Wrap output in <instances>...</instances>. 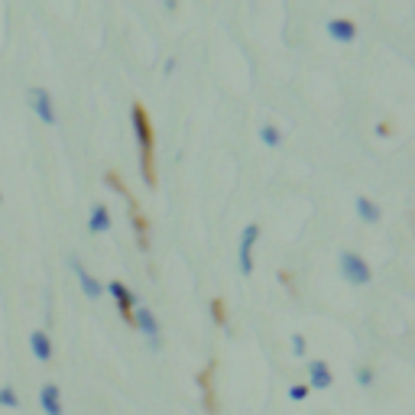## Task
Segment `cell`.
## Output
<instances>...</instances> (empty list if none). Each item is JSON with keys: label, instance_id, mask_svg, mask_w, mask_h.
Masks as SVG:
<instances>
[{"label": "cell", "instance_id": "11", "mask_svg": "<svg viewBox=\"0 0 415 415\" xmlns=\"http://www.w3.org/2000/svg\"><path fill=\"white\" fill-rule=\"evenodd\" d=\"M328 33L334 39H340V42H350V39L357 36V26H354V19H331Z\"/></svg>", "mask_w": 415, "mask_h": 415}, {"label": "cell", "instance_id": "13", "mask_svg": "<svg viewBox=\"0 0 415 415\" xmlns=\"http://www.w3.org/2000/svg\"><path fill=\"white\" fill-rule=\"evenodd\" d=\"M357 211H360V217H363V221H370V224H377V221H379V208L373 205L370 198H363V195L357 198Z\"/></svg>", "mask_w": 415, "mask_h": 415}, {"label": "cell", "instance_id": "17", "mask_svg": "<svg viewBox=\"0 0 415 415\" xmlns=\"http://www.w3.org/2000/svg\"><path fill=\"white\" fill-rule=\"evenodd\" d=\"M289 396H292L295 402H302V399L308 396V386H292V393H289Z\"/></svg>", "mask_w": 415, "mask_h": 415}, {"label": "cell", "instance_id": "6", "mask_svg": "<svg viewBox=\"0 0 415 415\" xmlns=\"http://www.w3.org/2000/svg\"><path fill=\"white\" fill-rule=\"evenodd\" d=\"M72 269H75V276H78V283H81V292L88 295V299H101V292H104V285L97 283L95 276L88 273L85 266L78 263V260H72Z\"/></svg>", "mask_w": 415, "mask_h": 415}, {"label": "cell", "instance_id": "18", "mask_svg": "<svg viewBox=\"0 0 415 415\" xmlns=\"http://www.w3.org/2000/svg\"><path fill=\"white\" fill-rule=\"evenodd\" d=\"M292 350L295 354H305V338L302 334H292Z\"/></svg>", "mask_w": 415, "mask_h": 415}, {"label": "cell", "instance_id": "12", "mask_svg": "<svg viewBox=\"0 0 415 415\" xmlns=\"http://www.w3.org/2000/svg\"><path fill=\"white\" fill-rule=\"evenodd\" d=\"M91 234H101V230H107L111 227V211L104 205H95V211H91Z\"/></svg>", "mask_w": 415, "mask_h": 415}, {"label": "cell", "instance_id": "1", "mask_svg": "<svg viewBox=\"0 0 415 415\" xmlns=\"http://www.w3.org/2000/svg\"><path fill=\"white\" fill-rule=\"evenodd\" d=\"M133 127H136V136H140V152H143V179L150 189H156V136H152V123L146 117V107L143 104H133Z\"/></svg>", "mask_w": 415, "mask_h": 415}, {"label": "cell", "instance_id": "15", "mask_svg": "<svg viewBox=\"0 0 415 415\" xmlns=\"http://www.w3.org/2000/svg\"><path fill=\"white\" fill-rule=\"evenodd\" d=\"M0 406L17 409V406H19V396H17V393H13L10 386H3V389H0Z\"/></svg>", "mask_w": 415, "mask_h": 415}, {"label": "cell", "instance_id": "7", "mask_svg": "<svg viewBox=\"0 0 415 415\" xmlns=\"http://www.w3.org/2000/svg\"><path fill=\"white\" fill-rule=\"evenodd\" d=\"M29 344H33V354H36V360H42V363H49V360H52V340H49V334L42 328H36L33 334H29Z\"/></svg>", "mask_w": 415, "mask_h": 415}, {"label": "cell", "instance_id": "16", "mask_svg": "<svg viewBox=\"0 0 415 415\" xmlns=\"http://www.w3.org/2000/svg\"><path fill=\"white\" fill-rule=\"evenodd\" d=\"M211 311H214L217 324H224V302H221V299H214V302H211Z\"/></svg>", "mask_w": 415, "mask_h": 415}, {"label": "cell", "instance_id": "5", "mask_svg": "<svg viewBox=\"0 0 415 415\" xmlns=\"http://www.w3.org/2000/svg\"><path fill=\"white\" fill-rule=\"evenodd\" d=\"M133 324H140L143 328V334H146V340H150V347H159V324H156V318H152L150 308L133 311Z\"/></svg>", "mask_w": 415, "mask_h": 415}, {"label": "cell", "instance_id": "2", "mask_svg": "<svg viewBox=\"0 0 415 415\" xmlns=\"http://www.w3.org/2000/svg\"><path fill=\"white\" fill-rule=\"evenodd\" d=\"M340 273H344V279L347 283H354V285H363V283H370V266L363 263V256H357V253H350V250H344L340 253Z\"/></svg>", "mask_w": 415, "mask_h": 415}, {"label": "cell", "instance_id": "19", "mask_svg": "<svg viewBox=\"0 0 415 415\" xmlns=\"http://www.w3.org/2000/svg\"><path fill=\"white\" fill-rule=\"evenodd\" d=\"M357 379L363 383V386H370V383H373V373H370V370L363 367V370H357Z\"/></svg>", "mask_w": 415, "mask_h": 415}, {"label": "cell", "instance_id": "9", "mask_svg": "<svg viewBox=\"0 0 415 415\" xmlns=\"http://www.w3.org/2000/svg\"><path fill=\"white\" fill-rule=\"evenodd\" d=\"M308 377H311V386H315V389H328L331 383H334V377H331V370H328L324 360H311Z\"/></svg>", "mask_w": 415, "mask_h": 415}, {"label": "cell", "instance_id": "8", "mask_svg": "<svg viewBox=\"0 0 415 415\" xmlns=\"http://www.w3.org/2000/svg\"><path fill=\"white\" fill-rule=\"evenodd\" d=\"M107 289H111V295L117 299V305H120L123 321H127V324H133V295L127 292V285H123V283H111Z\"/></svg>", "mask_w": 415, "mask_h": 415}, {"label": "cell", "instance_id": "10", "mask_svg": "<svg viewBox=\"0 0 415 415\" xmlns=\"http://www.w3.org/2000/svg\"><path fill=\"white\" fill-rule=\"evenodd\" d=\"M39 399H42L46 415H62V402H58V386H56V383H46L42 393H39Z\"/></svg>", "mask_w": 415, "mask_h": 415}, {"label": "cell", "instance_id": "4", "mask_svg": "<svg viewBox=\"0 0 415 415\" xmlns=\"http://www.w3.org/2000/svg\"><path fill=\"white\" fill-rule=\"evenodd\" d=\"M29 104H33V111L39 113V120L42 123H56V111H52V95H49L42 85H33L29 88Z\"/></svg>", "mask_w": 415, "mask_h": 415}, {"label": "cell", "instance_id": "3", "mask_svg": "<svg viewBox=\"0 0 415 415\" xmlns=\"http://www.w3.org/2000/svg\"><path fill=\"white\" fill-rule=\"evenodd\" d=\"M260 240V224H246L244 234H240V253H237V263H240V273L250 276L253 273V246Z\"/></svg>", "mask_w": 415, "mask_h": 415}, {"label": "cell", "instance_id": "14", "mask_svg": "<svg viewBox=\"0 0 415 415\" xmlns=\"http://www.w3.org/2000/svg\"><path fill=\"white\" fill-rule=\"evenodd\" d=\"M260 140H263L266 146H279L283 136H279V130H276L273 123H263V127H260Z\"/></svg>", "mask_w": 415, "mask_h": 415}]
</instances>
